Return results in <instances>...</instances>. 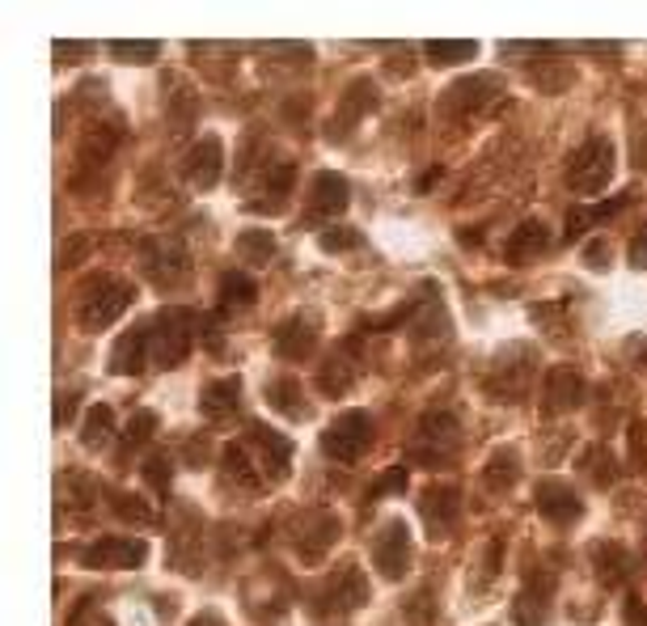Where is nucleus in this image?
I'll list each match as a JSON object with an SVG mask.
<instances>
[{"label":"nucleus","instance_id":"obj_1","mask_svg":"<svg viewBox=\"0 0 647 626\" xmlns=\"http://www.w3.org/2000/svg\"><path fill=\"white\" fill-rule=\"evenodd\" d=\"M131 296L136 293H131L127 280H119V275H110V272H98V275H89V280H81L72 313H77L81 331H106L110 322H119L127 313Z\"/></svg>","mask_w":647,"mask_h":626},{"label":"nucleus","instance_id":"obj_2","mask_svg":"<svg viewBox=\"0 0 647 626\" xmlns=\"http://www.w3.org/2000/svg\"><path fill=\"white\" fill-rule=\"evenodd\" d=\"M310 614L314 618H343V614H355V609L369 606V580L355 564H339L334 571H326L322 580L310 593Z\"/></svg>","mask_w":647,"mask_h":626},{"label":"nucleus","instance_id":"obj_3","mask_svg":"<svg viewBox=\"0 0 647 626\" xmlns=\"http://www.w3.org/2000/svg\"><path fill=\"white\" fill-rule=\"evenodd\" d=\"M140 272L153 288H178L190 280V251L183 237H169V233H157V237H145L140 246Z\"/></svg>","mask_w":647,"mask_h":626},{"label":"nucleus","instance_id":"obj_4","mask_svg":"<svg viewBox=\"0 0 647 626\" xmlns=\"http://www.w3.org/2000/svg\"><path fill=\"white\" fill-rule=\"evenodd\" d=\"M609 178H614V145L606 136H588L567 162V187L592 199V195H601L609 187Z\"/></svg>","mask_w":647,"mask_h":626},{"label":"nucleus","instance_id":"obj_5","mask_svg":"<svg viewBox=\"0 0 647 626\" xmlns=\"http://www.w3.org/2000/svg\"><path fill=\"white\" fill-rule=\"evenodd\" d=\"M204 317H195L190 310H161L153 317V364L157 369H178L190 355L195 343V326Z\"/></svg>","mask_w":647,"mask_h":626},{"label":"nucleus","instance_id":"obj_6","mask_svg":"<svg viewBox=\"0 0 647 626\" xmlns=\"http://www.w3.org/2000/svg\"><path fill=\"white\" fill-rule=\"evenodd\" d=\"M461 449V423L453 411H428L419 419L415 432V461H423L428 470L449 466V458H458Z\"/></svg>","mask_w":647,"mask_h":626},{"label":"nucleus","instance_id":"obj_7","mask_svg":"<svg viewBox=\"0 0 647 626\" xmlns=\"http://www.w3.org/2000/svg\"><path fill=\"white\" fill-rule=\"evenodd\" d=\"M503 98V81L500 77H491V72H479V77H465V81L449 85L444 94H440V115L444 119H474L482 115L487 106H496Z\"/></svg>","mask_w":647,"mask_h":626},{"label":"nucleus","instance_id":"obj_8","mask_svg":"<svg viewBox=\"0 0 647 626\" xmlns=\"http://www.w3.org/2000/svg\"><path fill=\"white\" fill-rule=\"evenodd\" d=\"M373 444V419L369 411H343L322 432V453L331 461H360Z\"/></svg>","mask_w":647,"mask_h":626},{"label":"nucleus","instance_id":"obj_9","mask_svg":"<svg viewBox=\"0 0 647 626\" xmlns=\"http://www.w3.org/2000/svg\"><path fill=\"white\" fill-rule=\"evenodd\" d=\"M242 444H246V453L254 458L258 475H263L267 482L288 479V470H293V440L288 437L272 432L267 423H246V437H242Z\"/></svg>","mask_w":647,"mask_h":626},{"label":"nucleus","instance_id":"obj_10","mask_svg":"<svg viewBox=\"0 0 647 626\" xmlns=\"http://www.w3.org/2000/svg\"><path fill=\"white\" fill-rule=\"evenodd\" d=\"M411 339H415L419 348H432V343H444L449 334H453V317L444 310V301H440V288L428 280L419 296H411Z\"/></svg>","mask_w":647,"mask_h":626},{"label":"nucleus","instance_id":"obj_11","mask_svg":"<svg viewBox=\"0 0 647 626\" xmlns=\"http://www.w3.org/2000/svg\"><path fill=\"white\" fill-rule=\"evenodd\" d=\"M373 567L381 580H402L411 567V525L406 521H385L373 538Z\"/></svg>","mask_w":647,"mask_h":626},{"label":"nucleus","instance_id":"obj_12","mask_svg":"<svg viewBox=\"0 0 647 626\" xmlns=\"http://www.w3.org/2000/svg\"><path fill=\"white\" fill-rule=\"evenodd\" d=\"M458 517H461V491L453 482H432V487L419 491V521H423V529H428L437 542L453 534Z\"/></svg>","mask_w":647,"mask_h":626},{"label":"nucleus","instance_id":"obj_13","mask_svg":"<svg viewBox=\"0 0 647 626\" xmlns=\"http://www.w3.org/2000/svg\"><path fill=\"white\" fill-rule=\"evenodd\" d=\"M334 542H339V517H334V512H326V508L301 512L296 534H293L296 559H301V564H322Z\"/></svg>","mask_w":647,"mask_h":626},{"label":"nucleus","instance_id":"obj_14","mask_svg":"<svg viewBox=\"0 0 647 626\" xmlns=\"http://www.w3.org/2000/svg\"><path fill=\"white\" fill-rule=\"evenodd\" d=\"M148 559V542L140 538H98L81 550V564L94 571H136Z\"/></svg>","mask_w":647,"mask_h":626},{"label":"nucleus","instance_id":"obj_15","mask_svg":"<svg viewBox=\"0 0 647 626\" xmlns=\"http://www.w3.org/2000/svg\"><path fill=\"white\" fill-rule=\"evenodd\" d=\"M153 360V322H136L131 331L115 339V348L106 355V373L115 376H140Z\"/></svg>","mask_w":647,"mask_h":626},{"label":"nucleus","instance_id":"obj_16","mask_svg":"<svg viewBox=\"0 0 647 626\" xmlns=\"http://www.w3.org/2000/svg\"><path fill=\"white\" fill-rule=\"evenodd\" d=\"M533 503H538V512H542V521H550L555 529H567V525H576L585 517V500H580V491L563 479H542L533 487Z\"/></svg>","mask_w":647,"mask_h":626},{"label":"nucleus","instance_id":"obj_17","mask_svg":"<svg viewBox=\"0 0 647 626\" xmlns=\"http://www.w3.org/2000/svg\"><path fill=\"white\" fill-rule=\"evenodd\" d=\"M124 140V131L115 124H94L81 136V148H77V174H72V187H85L89 174H106V162L115 157V148Z\"/></svg>","mask_w":647,"mask_h":626},{"label":"nucleus","instance_id":"obj_18","mask_svg":"<svg viewBox=\"0 0 647 626\" xmlns=\"http://www.w3.org/2000/svg\"><path fill=\"white\" fill-rule=\"evenodd\" d=\"M317 331H322V322H317V313H293V317H284L272 334V352L280 360H310L317 348Z\"/></svg>","mask_w":647,"mask_h":626},{"label":"nucleus","instance_id":"obj_19","mask_svg":"<svg viewBox=\"0 0 647 626\" xmlns=\"http://www.w3.org/2000/svg\"><path fill=\"white\" fill-rule=\"evenodd\" d=\"M220 174H225V145H220V136H199L187 148V157H183V178L195 190H212L220 183Z\"/></svg>","mask_w":647,"mask_h":626},{"label":"nucleus","instance_id":"obj_20","mask_svg":"<svg viewBox=\"0 0 647 626\" xmlns=\"http://www.w3.org/2000/svg\"><path fill=\"white\" fill-rule=\"evenodd\" d=\"M381 102V94H376V85L369 77H355L347 89H343V98H339V110H334L331 119V140H343V131H355L360 119H369Z\"/></svg>","mask_w":647,"mask_h":626},{"label":"nucleus","instance_id":"obj_21","mask_svg":"<svg viewBox=\"0 0 647 626\" xmlns=\"http://www.w3.org/2000/svg\"><path fill=\"white\" fill-rule=\"evenodd\" d=\"M550 597H555V576L529 571V576H525V588L517 593V601H512V623L546 626V618H550Z\"/></svg>","mask_w":647,"mask_h":626},{"label":"nucleus","instance_id":"obj_22","mask_svg":"<svg viewBox=\"0 0 647 626\" xmlns=\"http://www.w3.org/2000/svg\"><path fill=\"white\" fill-rule=\"evenodd\" d=\"M585 376L571 373V369H550L542 385V411L546 415H567V411H576V407H585Z\"/></svg>","mask_w":647,"mask_h":626},{"label":"nucleus","instance_id":"obj_23","mask_svg":"<svg viewBox=\"0 0 647 626\" xmlns=\"http://www.w3.org/2000/svg\"><path fill=\"white\" fill-rule=\"evenodd\" d=\"M293 183H296L293 162H272V169L254 183V199H246V208L251 212H284Z\"/></svg>","mask_w":647,"mask_h":626},{"label":"nucleus","instance_id":"obj_24","mask_svg":"<svg viewBox=\"0 0 647 626\" xmlns=\"http://www.w3.org/2000/svg\"><path fill=\"white\" fill-rule=\"evenodd\" d=\"M347 204H352L347 178L334 169H322L314 178V190H310V216H343Z\"/></svg>","mask_w":647,"mask_h":626},{"label":"nucleus","instance_id":"obj_25","mask_svg":"<svg viewBox=\"0 0 647 626\" xmlns=\"http://www.w3.org/2000/svg\"><path fill=\"white\" fill-rule=\"evenodd\" d=\"M592 567H597V580L606 588H623V585H630V576H635L630 550H623L618 542L592 546Z\"/></svg>","mask_w":647,"mask_h":626},{"label":"nucleus","instance_id":"obj_26","mask_svg":"<svg viewBox=\"0 0 647 626\" xmlns=\"http://www.w3.org/2000/svg\"><path fill=\"white\" fill-rule=\"evenodd\" d=\"M529 360H533V352L525 355L521 364L512 369V364H508V352L496 355V364H491V373H487V390L500 398V402H512V398L525 390V381H529V369H533Z\"/></svg>","mask_w":647,"mask_h":626},{"label":"nucleus","instance_id":"obj_27","mask_svg":"<svg viewBox=\"0 0 647 626\" xmlns=\"http://www.w3.org/2000/svg\"><path fill=\"white\" fill-rule=\"evenodd\" d=\"M517 479H521V453H517L512 444H500V449L491 453V461L482 466V487L496 491V496H503V491L517 487Z\"/></svg>","mask_w":647,"mask_h":626},{"label":"nucleus","instance_id":"obj_28","mask_svg":"<svg viewBox=\"0 0 647 626\" xmlns=\"http://www.w3.org/2000/svg\"><path fill=\"white\" fill-rule=\"evenodd\" d=\"M267 402L284 419H296V423L310 419V398H305V385L296 376H275L272 385H267Z\"/></svg>","mask_w":647,"mask_h":626},{"label":"nucleus","instance_id":"obj_29","mask_svg":"<svg viewBox=\"0 0 647 626\" xmlns=\"http://www.w3.org/2000/svg\"><path fill=\"white\" fill-rule=\"evenodd\" d=\"M550 251V229H546L542 221H525L521 229L508 237V263H533L538 254Z\"/></svg>","mask_w":647,"mask_h":626},{"label":"nucleus","instance_id":"obj_30","mask_svg":"<svg viewBox=\"0 0 647 626\" xmlns=\"http://www.w3.org/2000/svg\"><path fill=\"white\" fill-rule=\"evenodd\" d=\"M237 402H242V381H237V376H225V381L204 385L199 411L208 419H229V415H237Z\"/></svg>","mask_w":647,"mask_h":626},{"label":"nucleus","instance_id":"obj_31","mask_svg":"<svg viewBox=\"0 0 647 626\" xmlns=\"http://www.w3.org/2000/svg\"><path fill=\"white\" fill-rule=\"evenodd\" d=\"M199 517L190 529H174V538H169V567L174 571H187V576H199Z\"/></svg>","mask_w":647,"mask_h":626},{"label":"nucleus","instance_id":"obj_32","mask_svg":"<svg viewBox=\"0 0 647 626\" xmlns=\"http://www.w3.org/2000/svg\"><path fill=\"white\" fill-rule=\"evenodd\" d=\"M254 301H258V288H254L251 275L246 272H225L220 275V317H225V313L251 310Z\"/></svg>","mask_w":647,"mask_h":626},{"label":"nucleus","instance_id":"obj_33","mask_svg":"<svg viewBox=\"0 0 647 626\" xmlns=\"http://www.w3.org/2000/svg\"><path fill=\"white\" fill-rule=\"evenodd\" d=\"M576 466H580V475L592 487H614L618 482V461H614V453H609L606 444H588L585 453L576 458Z\"/></svg>","mask_w":647,"mask_h":626},{"label":"nucleus","instance_id":"obj_34","mask_svg":"<svg viewBox=\"0 0 647 626\" xmlns=\"http://www.w3.org/2000/svg\"><path fill=\"white\" fill-rule=\"evenodd\" d=\"M225 479H229L233 487H242V491H258V487H263V475H258V466H254V458L246 453L242 440L225 449Z\"/></svg>","mask_w":647,"mask_h":626},{"label":"nucleus","instance_id":"obj_35","mask_svg":"<svg viewBox=\"0 0 647 626\" xmlns=\"http://www.w3.org/2000/svg\"><path fill=\"white\" fill-rule=\"evenodd\" d=\"M635 199V190H623V195H614L606 204H597V208H571L567 212V237H580L585 225H597V221H609L614 212H623Z\"/></svg>","mask_w":647,"mask_h":626},{"label":"nucleus","instance_id":"obj_36","mask_svg":"<svg viewBox=\"0 0 647 626\" xmlns=\"http://www.w3.org/2000/svg\"><path fill=\"white\" fill-rule=\"evenodd\" d=\"M237 258L251 267H267L275 258V233L272 229H242L237 237Z\"/></svg>","mask_w":647,"mask_h":626},{"label":"nucleus","instance_id":"obj_37","mask_svg":"<svg viewBox=\"0 0 647 626\" xmlns=\"http://www.w3.org/2000/svg\"><path fill=\"white\" fill-rule=\"evenodd\" d=\"M423 56L432 63H440V68H449V63H465L479 56V42L470 39H428L423 42Z\"/></svg>","mask_w":647,"mask_h":626},{"label":"nucleus","instance_id":"obj_38","mask_svg":"<svg viewBox=\"0 0 647 626\" xmlns=\"http://www.w3.org/2000/svg\"><path fill=\"white\" fill-rule=\"evenodd\" d=\"M115 437V411L98 402V407H89V415H85V428H81V444L85 449H106Z\"/></svg>","mask_w":647,"mask_h":626},{"label":"nucleus","instance_id":"obj_39","mask_svg":"<svg viewBox=\"0 0 647 626\" xmlns=\"http://www.w3.org/2000/svg\"><path fill=\"white\" fill-rule=\"evenodd\" d=\"M166 110H169V124H174V131H190L195 115H199V94H195L187 81L174 85V94H169Z\"/></svg>","mask_w":647,"mask_h":626},{"label":"nucleus","instance_id":"obj_40","mask_svg":"<svg viewBox=\"0 0 647 626\" xmlns=\"http://www.w3.org/2000/svg\"><path fill=\"white\" fill-rule=\"evenodd\" d=\"M343 355H347V343H343V348L322 364V373H317V385H322L326 394H343V390L352 385V360L343 364Z\"/></svg>","mask_w":647,"mask_h":626},{"label":"nucleus","instance_id":"obj_41","mask_svg":"<svg viewBox=\"0 0 647 626\" xmlns=\"http://www.w3.org/2000/svg\"><path fill=\"white\" fill-rule=\"evenodd\" d=\"M110 512H115L119 521H131V525L153 521V503H148L145 496H131V491H115V496H110Z\"/></svg>","mask_w":647,"mask_h":626},{"label":"nucleus","instance_id":"obj_42","mask_svg":"<svg viewBox=\"0 0 647 626\" xmlns=\"http://www.w3.org/2000/svg\"><path fill=\"white\" fill-rule=\"evenodd\" d=\"M110 56H115V60H124V63H148V60H157V56H161V42H153V39H115L110 42Z\"/></svg>","mask_w":647,"mask_h":626},{"label":"nucleus","instance_id":"obj_43","mask_svg":"<svg viewBox=\"0 0 647 626\" xmlns=\"http://www.w3.org/2000/svg\"><path fill=\"white\" fill-rule=\"evenodd\" d=\"M317 246L326 254H343V251H360L364 246V233L352 229V225H334V229L317 233Z\"/></svg>","mask_w":647,"mask_h":626},{"label":"nucleus","instance_id":"obj_44","mask_svg":"<svg viewBox=\"0 0 647 626\" xmlns=\"http://www.w3.org/2000/svg\"><path fill=\"white\" fill-rule=\"evenodd\" d=\"M153 432H157V415H153V411H136L124 432V453H136L140 444H148Z\"/></svg>","mask_w":647,"mask_h":626},{"label":"nucleus","instance_id":"obj_45","mask_svg":"<svg viewBox=\"0 0 647 626\" xmlns=\"http://www.w3.org/2000/svg\"><path fill=\"white\" fill-rule=\"evenodd\" d=\"M500 559H503V542L496 538V542L487 546V555L479 559V576H474V588H479V585L487 588L491 580H496V576H500Z\"/></svg>","mask_w":647,"mask_h":626},{"label":"nucleus","instance_id":"obj_46","mask_svg":"<svg viewBox=\"0 0 647 626\" xmlns=\"http://www.w3.org/2000/svg\"><path fill=\"white\" fill-rule=\"evenodd\" d=\"M68 626H115V623L106 618L102 606H98L94 597H85V601H77V609H72V618H68Z\"/></svg>","mask_w":647,"mask_h":626},{"label":"nucleus","instance_id":"obj_47","mask_svg":"<svg viewBox=\"0 0 647 626\" xmlns=\"http://www.w3.org/2000/svg\"><path fill=\"white\" fill-rule=\"evenodd\" d=\"M402 614H406V623H432V618H437V606H432V593L423 588V593H415V597H406V606H402Z\"/></svg>","mask_w":647,"mask_h":626},{"label":"nucleus","instance_id":"obj_48","mask_svg":"<svg viewBox=\"0 0 647 626\" xmlns=\"http://www.w3.org/2000/svg\"><path fill=\"white\" fill-rule=\"evenodd\" d=\"M140 470H145V479L153 482L157 491H166V487H169V458H161V453H157V458H148Z\"/></svg>","mask_w":647,"mask_h":626},{"label":"nucleus","instance_id":"obj_49","mask_svg":"<svg viewBox=\"0 0 647 626\" xmlns=\"http://www.w3.org/2000/svg\"><path fill=\"white\" fill-rule=\"evenodd\" d=\"M394 491H406V466H394L385 479L373 487V500H381V496H394Z\"/></svg>","mask_w":647,"mask_h":626},{"label":"nucleus","instance_id":"obj_50","mask_svg":"<svg viewBox=\"0 0 647 626\" xmlns=\"http://www.w3.org/2000/svg\"><path fill=\"white\" fill-rule=\"evenodd\" d=\"M623 623L627 626H647V601L644 597H627V601H623Z\"/></svg>","mask_w":647,"mask_h":626},{"label":"nucleus","instance_id":"obj_51","mask_svg":"<svg viewBox=\"0 0 647 626\" xmlns=\"http://www.w3.org/2000/svg\"><path fill=\"white\" fill-rule=\"evenodd\" d=\"M606 258H609V246H606V242H588V246H585V263L592 267V272H606V267H609Z\"/></svg>","mask_w":647,"mask_h":626},{"label":"nucleus","instance_id":"obj_52","mask_svg":"<svg viewBox=\"0 0 647 626\" xmlns=\"http://www.w3.org/2000/svg\"><path fill=\"white\" fill-rule=\"evenodd\" d=\"M77 407H81V394H60L56 398V423H72V411H77Z\"/></svg>","mask_w":647,"mask_h":626},{"label":"nucleus","instance_id":"obj_53","mask_svg":"<svg viewBox=\"0 0 647 626\" xmlns=\"http://www.w3.org/2000/svg\"><path fill=\"white\" fill-rule=\"evenodd\" d=\"M630 263H635V267H647V229L630 242Z\"/></svg>","mask_w":647,"mask_h":626},{"label":"nucleus","instance_id":"obj_54","mask_svg":"<svg viewBox=\"0 0 647 626\" xmlns=\"http://www.w3.org/2000/svg\"><path fill=\"white\" fill-rule=\"evenodd\" d=\"M187 626H225V618H220L216 609H204V614H195Z\"/></svg>","mask_w":647,"mask_h":626},{"label":"nucleus","instance_id":"obj_55","mask_svg":"<svg viewBox=\"0 0 647 626\" xmlns=\"http://www.w3.org/2000/svg\"><path fill=\"white\" fill-rule=\"evenodd\" d=\"M588 56H618V42H585Z\"/></svg>","mask_w":647,"mask_h":626},{"label":"nucleus","instance_id":"obj_56","mask_svg":"<svg viewBox=\"0 0 647 626\" xmlns=\"http://www.w3.org/2000/svg\"><path fill=\"white\" fill-rule=\"evenodd\" d=\"M72 51L85 56V51H89V42H56V56H72Z\"/></svg>","mask_w":647,"mask_h":626},{"label":"nucleus","instance_id":"obj_57","mask_svg":"<svg viewBox=\"0 0 647 626\" xmlns=\"http://www.w3.org/2000/svg\"><path fill=\"white\" fill-rule=\"evenodd\" d=\"M635 166H647V131L635 136Z\"/></svg>","mask_w":647,"mask_h":626},{"label":"nucleus","instance_id":"obj_58","mask_svg":"<svg viewBox=\"0 0 647 626\" xmlns=\"http://www.w3.org/2000/svg\"><path fill=\"white\" fill-rule=\"evenodd\" d=\"M644 564H647V534H644Z\"/></svg>","mask_w":647,"mask_h":626}]
</instances>
